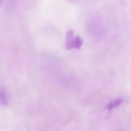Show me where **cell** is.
<instances>
[{"instance_id":"3","label":"cell","mask_w":131,"mask_h":131,"mask_svg":"<svg viewBox=\"0 0 131 131\" xmlns=\"http://www.w3.org/2000/svg\"><path fill=\"white\" fill-rule=\"evenodd\" d=\"M1 104L4 106H7L9 104V101L6 93L4 89H1Z\"/></svg>"},{"instance_id":"2","label":"cell","mask_w":131,"mask_h":131,"mask_svg":"<svg viewBox=\"0 0 131 131\" xmlns=\"http://www.w3.org/2000/svg\"><path fill=\"white\" fill-rule=\"evenodd\" d=\"M122 102L123 100H122L120 99H117L109 103L106 106V108L108 110H112L114 108L119 105L122 103Z\"/></svg>"},{"instance_id":"4","label":"cell","mask_w":131,"mask_h":131,"mask_svg":"<svg viewBox=\"0 0 131 131\" xmlns=\"http://www.w3.org/2000/svg\"><path fill=\"white\" fill-rule=\"evenodd\" d=\"M4 0H0V4H1V6H2V4H3V3Z\"/></svg>"},{"instance_id":"1","label":"cell","mask_w":131,"mask_h":131,"mask_svg":"<svg viewBox=\"0 0 131 131\" xmlns=\"http://www.w3.org/2000/svg\"><path fill=\"white\" fill-rule=\"evenodd\" d=\"M83 40L79 36L73 37V32L71 30H68L66 33V49L70 50L76 49L79 50L82 45Z\"/></svg>"},{"instance_id":"5","label":"cell","mask_w":131,"mask_h":131,"mask_svg":"<svg viewBox=\"0 0 131 131\" xmlns=\"http://www.w3.org/2000/svg\"><path fill=\"white\" fill-rule=\"evenodd\" d=\"M68 1H74V0H68Z\"/></svg>"}]
</instances>
